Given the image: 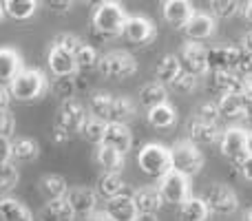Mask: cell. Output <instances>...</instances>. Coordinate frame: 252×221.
<instances>
[{
  "mask_svg": "<svg viewBox=\"0 0 252 221\" xmlns=\"http://www.w3.org/2000/svg\"><path fill=\"white\" fill-rule=\"evenodd\" d=\"M91 22H93V31L100 33L102 38H118V35H122L126 13L120 2L104 0V2L95 4Z\"/></svg>",
  "mask_w": 252,
  "mask_h": 221,
  "instance_id": "1",
  "label": "cell"
},
{
  "mask_svg": "<svg viewBox=\"0 0 252 221\" xmlns=\"http://www.w3.org/2000/svg\"><path fill=\"white\" fill-rule=\"evenodd\" d=\"M87 111H84V104L73 100L62 102L60 109L56 111V122H53V128H56V139L58 142H66L69 137L82 133V126L87 122Z\"/></svg>",
  "mask_w": 252,
  "mask_h": 221,
  "instance_id": "2",
  "label": "cell"
},
{
  "mask_svg": "<svg viewBox=\"0 0 252 221\" xmlns=\"http://www.w3.org/2000/svg\"><path fill=\"white\" fill-rule=\"evenodd\" d=\"M49 89V82L44 78L42 71L38 69H25L22 66L20 73L11 80L9 84V91H11V97L18 102H33L38 97L44 95V91Z\"/></svg>",
  "mask_w": 252,
  "mask_h": 221,
  "instance_id": "3",
  "label": "cell"
},
{
  "mask_svg": "<svg viewBox=\"0 0 252 221\" xmlns=\"http://www.w3.org/2000/svg\"><path fill=\"white\" fill-rule=\"evenodd\" d=\"M170 164H173L175 173L190 179L204 168V153L188 139H179L170 148Z\"/></svg>",
  "mask_w": 252,
  "mask_h": 221,
  "instance_id": "4",
  "label": "cell"
},
{
  "mask_svg": "<svg viewBox=\"0 0 252 221\" xmlns=\"http://www.w3.org/2000/svg\"><path fill=\"white\" fill-rule=\"evenodd\" d=\"M137 166L151 177H164L173 170L170 164V148H166L164 144H144V148H139L137 153Z\"/></svg>",
  "mask_w": 252,
  "mask_h": 221,
  "instance_id": "5",
  "label": "cell"
},
{
  "mask_svg": "<svg viewBox=\"0 0 252 221\" xmlns=\"http://www.w3.org/2000/svg\"><path fill=\"white\" fill-rule=\"evenodd\" d=\"M97 71L104 78L111 80H126L137 71V62L128 51H109L100 58L97 62Z\"/></svg>",
  "mask_w": 252,
  "mask_h": 221,
  "instance_id": "6",
  "label": "cell"
},
{
  "mask_svg": "<svg viewBox=\"0 0 252 221\" xmlns=\"http://www.w3.org/2000/svg\"><path fill=\"white\" fill-rule=\"evenodd\" d=\"M201 201L206 204L208 213H215V215H232L239 208L237 192L230 186H223V184H213V186L206 188Z\"/></svg>",
  "mask_w": 252,
  "mask_h": 221,
  "instance_id": "7",
  "label": "cell"
},
{
  "mask_svg": "<svg viewBox=\"0 0 252 221\" xmlns=\"http://www.w3.org/2000/svg\"><path fill=\"white\" fill-rule=\"evenodd\" d=\"M221 155L226 157L230 164H235L239 168V164L250 155V144H248V130L239 128V126H232V128L223 130L221 135Z\"/></svg>",
  "mask_w": 252,
  "mask_h": 221,
  "instance_id": "8",
  "label": "cell"
},
{
  "mask_svg": "<svg viewBox=\"0 0 252 221\" xmlns=\"http://www.w3.org/2000/svg\"><path fill=\"white\" fill-rule=\"evenodd\" d=\"M179 66H182L184 73H190L192 78H199V75L208 73V49L199 42H184L179 49Z\"/></svg>",
  "mask_w": 252,
  "mask_h": 221,
  "instance_id": "9",
  "label": "cell"
},
{
  "mask_svg": "<svg viewBox=\"0 0 252 221\" xmlns=\"http://www.w3.org/2000/svg\"><path fill=\"white\" fill-rule=\"evenodd\" d=\"M157 190H159L164 204L179 206L186 199H190V179L179 175V173H175V170H170L168 175H164V177L159 179Z\"/></svg>",
  "mask_w": 252,
  "mask_h": 221,
  "instance_id": "10",
  "label": "cell"
},
{
  "mask_svg": "<svg viewBox=\"0 0 252 221\" xmlns=\"http://www.w3.org/2000/svg\"><path fill=\"white\" fill-rule=\"evenodd\" d=\"M64 199H66V204L71 206L75 217L89 219L97 213V192L93 190V188H87V186L69 188Z\"/></svg>",
  "mask_w": 252,
  "mask_h": 221,
  "instance_id": "11",
  "label": "cell"
},
{
  "mask_svg": "<svg viewBox=\"0 0 252 221\" xmlns=\"http://www.w3.org/2000/svg\"><path fill=\"white\" fill-rule=\"evenodd\" d=\"M241 58H244L241 47H230V44L210 47L208 49V71H235V73H239Z\"/></svg>",
  "mask_w": 252,
  "mask_h": 221,
  "instance_id": "12",
  "label": "cell"
},
{
  "mask_svg": "<svg viewBox=\"0 0 252 221\" xmlns=\"http://www.w3.org/2000/svg\"><path fill=\"white\" fill-rule=\"evenodd\" d=\"M122 35L133 44H146V42L155 40L157 27H155V22L146 16H126Z\"/></svg>",
  "mask_w": 252,
  "mask_h": 221,
  "instance_id": "13",
  "label": "cell"
},
{
  "mask_svg": "<svg viewBox=\"0 0 252 221\" xmlns=\"http://www.w3.org/2000/svg\"><path fill=\"white\" fill-rule=\"evenodd\" d=\"M186 130H188V142H192L197 148L213 146V144L221 142V135H223L219 124H208V122H201L199 117H190Z\"/></svg>",
  "mask_w": 252,
  "mask_h": 221,
  "instance_id": "14",
  "label": "cell"
},
{
  "mask_svg": "<svg viewBox=\"0 0 252 221\" xmlns=\"http://www.w3.org/2000/svg\"><path fill=\"white\" fill-rule=\"evenodd\" d=\"M47 64L56 78H69V75L73 78L75 71H78V66H75V56L60 47H49Z\"/></svg>",
  "mask_w": 252,
  "mask_h": 221,
  "instance_id": "15",
  "label": "cell"
},
{
  "mask_svg": "<svg viewBox=\"0 0 252 221\" xmlns=\"http://www.w3.org/2000/svg\"><path fill=\"white\" fill-rule=\"evenodd\" d=\"M215 27H217V20H215L210 13L195 11L190 20L186 22L184 31H186V35H188L190 42H199V40H206L215 33Z\"/></svg>",
  "mask_w": 252,
  "mask_h": 221,
  "instance_id": "16",
  "label": "cell"
},
{
  "mask_svg": "<svg viewBox=\"0 0 252 221\" xmlns=\"http://www.w3.org/2000/svg\"><path fill=\"white\" fill-rule=\"evenodd\" d=\"M192 13H195V7L188 0H168L161 4V16L175 29H184L186 22L192 18Z\"/></svg>",
  "mask_w": 252,
  "mask_h": 221,
  "instance_id": "17",
  "label": "cell"
},
{
  "mask_svg": "<svg viewBox=\"0 0 252 221\" xmlns=\"http://www.w3.org/2000/svg\"><path fill=\"white\" fill-rule=\"evenodd\" d=\"M130 199H133V206H135V210H137V215H155L157 210L164 206L157 186L137 188V190L130 195Z\"/></svg>",
  "mask_w": 252,
  "mask_h": 221,
  "instance_id": "18",
  "label": "cell"
},
{
  "mask_svg": "<svg viewBox=\"0 0 252 221\" xmlns=\"http://www.w3.org/2000/svg\"><path fill=\"white\" fill-rule=\"evenodd\" d=\"M102 146H109L118 151L120 155H126L128 148L133 146V135H130L126 124H106L104 137H102Z\"/></svg>",
  "mask_w": 252,
  "mask_h": 221,
  "instance_id": "19",
  "label": "cell"
},
{
  "mask_svg": "<svg viewBox=\"0 0 252 221\" xmlns=\"http://www.w3.org/2000/svg\"><path fill=\"white\" fill-rule=\"evenodd\" d=\"M38 190L47 201H58V199H64L66 197L69 184H66V179L62 177V175L49 173V175H42V177H40Z\"/></svg>",
  "mask_w": 252,
  "mask_h": 221,
  "instance_id": "20",
  "label": "cell"
},
{
  "mask_svg": "<svg viewBox=\"0 0 252 221\" xmlns=\"http://www.w3.org/2000/svg\"><path fill=\"white\" fill-rule=\"evenodd\" d=\"M210 89L219 95H237L241 89V75L235 71H213L210 75Z\"/></svg>",
  "mask_w": 252,
  "mask_h": 221,
  "instance_id": "21",
  "label": "cell"
},
{
  "mask_svg": "<svg viewBox=\"0 0 252 221\" xmlns=\"http://www.w3.org/2000/svg\"><path fill=\"white\" fill-rule=\"evenodd\" d=\"M22 60L20 53L11 47H0V84H11V80L20 73Z\"/></svg>",
  "mask_w": 252,
  "mask_h": 221,
  "instance_id": "22",
  "label": "cell"
},
{
  "mask_svg": "<svg viewBox=\"0 0 252 221\" xmlns=\"http://www.w3.org/2000/svg\"><path fill=\"white\" fill-rule=\"evenodd\" d=\"M104 215L113 221H133L137 217V210H135L130 195H120V197H113V199L106 201Z\"/></svg>",
  "mask_w": 252,
  "mask_h": 221,
  "instance_id": "23",
  "label": "cell"
},
{
  "mask_svg": "<svg viewBox=\"0 0 252 221\" xmlns=\"http://www.w3.org/2000/svg\"><path fill=\"white\" fill-rule=\"evenodd\" d=\"M40 157V146L33 137H18L11 142V159L20 164H29Z\"/></svg>",
  "mask_w": 252,
  "mask_h": 221,
  "instance_id": "24",
  "label": "cell"
},
{
  "mask_svg": "<svg viewBox=\"0 0 252 221\" xmlns=\"http://www.w3.org/2000/svg\"><path fill=\"white\" fill-rule=\"evenodd\" d=\"M124 188H126V184H124L122 175H118V173H102L100 177H97L95 192L109 201V199H113V197L124 195Z\"/></svg>",
  "mask_w": 252,
  "mask_h": 221,
  "instance_id": "25",
  "label": "cell"
},
{
  "mask_svg": "<svg viewBox=\"0 0 252 221\" xmlns=\"http://www.w3.org/2000/svg\"><path fill=\"white\" fill-rule=\"evenodd\" d=\"M166 102H168V91H166V87H161V84L146 82L139 89V104L146 111L155 109V106H159V104H166Z\"/></svg>",
  "mask_w": 252,
  "mask_h": 221,
  "instance_id": "26",
  "label": "cell"
},
{
  "mask_svg": "<svg viewBox=\"0 0 252 221\" xmlns=\"http://www.w3.org/2000/svg\"><path fill=\"white\" fill-rule=\"evenodd\" d=\"M0 221H33V215L18 199L2 197L0 199Z\"/></svg>",
  "mask_w": 252,
  "mask_h": 221,
  "instance_id": "27",
  "label": "cell"
},
{
  "mask_svg": "<svg viewBox=\"0 0 252 221\" xmlns=\"http://www.w3.org/2000/svg\"><path fill=\"white\" fill-rule=\"evenodd\" d=\"M217 109H219V120L237 122V120H244V117H246V104L241 102L239 95H223V97H219Z\"/></svg>",
  "mask_w": 252,
  "mask_h": 221,
  "instance_id": "28",
  "label": "cell"
},
{
  "mask_svg": "<svg viewBox=\"0 0 252 221\" xmlns=\"http://www.w3.org/2000/svg\"><path fill=\"white\" fill-rule=\"evenodd\" d=\"M210 213L206 208V204L197 197H190L184 204L177 206V219L179 221H208Z\"/></svg>",
  "mask_w": 252,
  "mask_h": 221,
  "instance_id": "29",
  "label": "cell"
},
{
  "mask_svg": "<svg viewBox=\"0 0 252 221\" xmlns=\"http://www.w3.org/2000/svg\"><path fill=\"white\" fill-rule=\"evenodd\" d=\"M179 73H182V66H179L177 56L168 53V56H164L159 62H157V66H155V78L157 80L155 82L161 84V87H166V84L170 87V82H173Z\"/></svg>",
  "mask_w": 252,
  "mask_h": 221,
  "instance_id": "30",
  "label": "cell"
},
{
  "mask_svg": "<svg viewBox=\"0 0 252 221\" xmlns=\"http://www.w3.org/2000/svg\"><path fill=\"white\" fill-rule=\"evenodd\" d=\"M146 117L153 128L166 130V128H170V126H175V122H177V111H175L173 104L166 102V104H159V106H155V109H151Z\"/></svg>",
  "mask_w": 252,
  "mask_h": 221,
  "instance_id": "31",
  "label": "cell"
},
{
  "mask_svg": "<svg viewBox=\"0 0 252 221\" xmlns=\"http://www.w3.org/2000/svg\"><path fill=\"white\" fill-rule=\"evenodd\" d=\"M95 161L102 166V170L104 173H122L124 168V155H120L118 151H113V148L109 146H95Z\"/></svg>",
  "mask_w": 252,
  "mask_h": 221,
  "instance_id": "32",
  "label": "cell"
},
{
  "mask_svg": "<svg viewBox=\"0 0 252 221\" xmlns=\"http://www.w3.org/2000/svg\"><path fill=\"white\" fill-rule=\"evenodd\" d=\"M40 219L42 221H75V215L71 210V206L66 204V199H58V201H47L42 206Z\"/></svg>",
  "mask_w": 252,
  "mask_h": 221,
  "instance_id": "33",
  "label": "cell"
},
{
  "mask_svg": "<svg viewBox=\"0 0 252 221\" xmlns=\"http://www.w3.org/2000/svg\"><path fill=\"white\" fill-rule=\"evenodd\" d=\"M133 117H135L133 102L124 95H113V100H111L109 124H126V122L133 120Z\"/></svg>",
  "mask_w": 252,
  "mask_h": 221,
  "instance_id": "34",
  "label": "cell"
},
{
  "mask_svg": "<svg viewBox=\"0 0 252 221\" xmlns=\"http://www.w3.org/2000/svg\"><path fill=\"white\" fill-rule=\"evenodd\" d=\"M2 7V13H7L13 20H29L31 16L38 9V2L35 0H7V2L0 4Z\"/></svg>",
  "mask_w": 252,
  "mask_h": 221,
  "instance_id": "35",
  "label": "cell"
},
{
  "mask_svg": "<svg viewBox=\"0 0 252 221\" xmlns=\"http://www.w3.org/2000/svg\"><path fill=\"white\" fill-rule=\"evenodd\" d=\"M49 89H51V93L60 102H69V100H73L75 91H78V82H75L71 75L69 78H53Z\"/></svg>",
  "mask_w": 252,
  "mask_h": 221,
  "instance_id": "36",
  "label": "cell"
},
{
  "mask_svg": "<svg viewBox=\"0 0 252 221\" xmlns=\"http://www.w3.org/2000/svg\"><path fill=\"white\" fill-rule=\"evenodd\" d=\"M111 100H113V95H111V93H106V91H97V93H93V95H91V115L109 124Z\"/></svg>",
  "mask_w": 252,
  "mask_h": 221,
  "instance_id": "37",
  "label": "cell"
},
{
  "mask_svg": "<svg viewBox=\"0 0 252 221\" xmlns=\"http://www.w3.org/2000/svg\"><path fill=\"white\" fill-rule=\"evenodd\" d=\"M73 56H75V66H78V71L95 69L97 62H100V56H97L95 47H91V44H82Z\"/></svg>",
  "mask_w": 252,
  "mask_h": 221,
  "instance_id": "38",
  "label": "cell"
},
{
  "mask_svg": "<svg viewBox=\"0 0 252 221\" xmlns=\"http://www.w3.org/2000/svg\"><path fill=\"white\" fill-rule=\"evenodd\" d=\"M104 130H106V122L97 120V117H93V115H89L87 122H84V126H82V135L91 144H95V146H100V144H102Z\"/></svg>",
  "mask_w": 252,
  "mask_h": 221,
  "instance_id": "39",
  "label": "cell"
},
{
  "mask_svg": "<svg viewBox=\"0 0 252 221\" xmlns=\"http://www.w3.org/2000/svg\"><path fill=\"white\" fill-rule=\"evenodd\" d=\"M210 7V16L217 20V18H221V20H228V18L237 16L239 13V2H235V0H213V2H208Z\"/></svg>",
  "mask_w": 252,
  "mask_h": 221,
  "instance_id": "40",
  "label": "cell"
},
{
  "mask_svg": "<svg viewBox=\"0 0 252 221\" xmlns=\"http://www.w3.org/2000/svg\"><path fill=\"white\" fill-rule=\"evenodd\" d=\"M18 179H20V173L18 168L7 161V164H0V192H9L18 186Z\"/></svg>",
  "mask_w": 252,
  "mask_h": 221,
  "instance_id": "41",
  "label": "cell"
},
{
  "mask_svg": "<svg viewBox=\"0 0 252 221\" xmlns=\"http://www.w3.org/2000/svg\"><path fill=\"white\" fill-rule=\"evenodd\" d=\"M82 40L78 38L75 33H69V31H62V33H58L56 38H53V42H51V47H60V49H64V51H69V53H75L80 47H82Z\"/></svg>",
  "mask_w": 252,
  "mask_h": 221,
  "instance_id": "42",
  "label": "cell"
},
{
  "mask_svg": "<svg viewBox=\"0 0 252 221\" xmlns=\"http://www.w3.org/2000/svg\"><path fill=\"white\" fill-rule=\"evenodd\" d=\"M170 89L177 91V93H192L197 89V78H192L190 73H184L182 71V73L170 82Z\"/></svg>",
  "mask_w": 252,
  "mask_h": 221,
  "instance_id": "43",
  "label": "cell"
},
{
  "mask_svg": "<svg viewBox=\"0 0 252 221\" xmlns=\"http://www.w3.org/2000/svg\"><path fill=\"white\" fill-rule=\"evenodd\" d=\"M195 117H199L201 122H208V124H219V109H217V102H206L197 109Z\"/></svg>",
  "mask_w": 252,
  "mask_h": 221,
  "instance_id": "44",
  "label": "cell"
},
{
  "mask_svg": "<svg viewBox=\"0 0 252 221\" xmlns=\"http://www.w3.org/2000/svg\"><path fill=\"white\" fill-rule=\"evenodd\" d=\"M16 130V117L9 109H0V137H11Z\"/></svg>",
  "mask_w": 252,
  "mask_h": 221,
  "instance_id": "45",
  "label": "cell"
},
{
  "mask_svg": "<svg viewBox=\"0 0 252 221\" xmlns=\"http://www.w3.org/2000/svg\"><path fill=\"white\" fill-rule=\"evenodd\" d=\"M237 95L241 97V102H244L246 106L252 104V75H244V78H241V89Z\"/></svg>",
  "mask_w": 252,
  "mask_h": 221,
  "instance_id": "46",
  "label": "cell"
},
{
  "mask_svg": "<svg viewBox=\"0 0 252 221\" xmlns=\"http://www.w3.org/2000/svg\"><path fill=\"white\" fill-rule=\"evenodd\" d=\"M11 161V139L0 137V164Z\"/></svg>",
  "mask_w": 252,
  "mask_h": 221,
  "instance_id": "47",
  "label": "cell"
},
{
  "mask_svg": "<svg viewBox=\"0 0 252 221\" xmlns=\"http://www.w3.org/2000/svg\"><path fill=\"white\" fill-rule=\"evenodd\" d=\"M44 4H47V9H51V11H56V13H64L73 7V2H69V0H64V2H60V0H49V2H44Z\"/></svg>",
  "mask_w": 252,
  "mask_h": 221,
  "instance_id": "48",
  "label": "cell"
},
{
  "mask_svg": "<svg viewBox=\"0 0 252 221\" xmlns=\"http://www.w3.org/2000/svg\"><path fill=\"white\" fill-rule=\"evenodd\" d=\"M239 173H241V177H244V179L252 182V153L239 164Z\"/></svg>",
  "mask_w": 252,
  "mask_h": 221,
  "instance_id": "49",
  "label": "cell"
},
{
  "mask_svg": "<svg viewBox=\"0 0 252 221\" xmlns=\"http://www.w3.org/2000/svg\"><path fill=\"white\" fill-rule=\"evenodd\" d=\"M11 91H9L7 84H0V109H9V102H11Z\"/></svg>",
  "mask_w": 252,
  "mask_h": 221,
  "instance_id": "50",
  "label": "cell"
},
{
  "mask_svg": "<svg viewBox=\"0 0 252 221\" xmlns=\"http://www.w3.org/2000/svg\"><path fill=\"white\" fill-rule=\"evenodd\" d=\"M241 51H244L246 56L252 60V31L244 33V38H241Z\"/></svg>",
  "mask_w": 252,
  "mask_h": 221,
  "instance_id": "51",
  "label": "cell"
},
{
  "mask_svg": "<svg viewBox=\"0 0 252 221\" xmlns=\"http://www.w3.org/2000/svg\"><path fill=\"white\" fill-rule=\"evenodd\" d=\"M244 18H246L248 22H252V0L244 4Z\"/></svg>",
  "mask_w": 252,
  "mask_h": 221,
  "instance_id": "52",
  "label": "cell"
},
{
  "mask_svg": "<svg viewBox=\"0 0 252 221\" xmlns=\"http://www.w3.org/2000/svg\"><path fill=\"white\" fill-rule=\"evenodd\" d=\"M87 221H113V219H109V217H106L104 213H100V210H97V213L93 215V217H89Z\"/></svg>",
  "mask_w": 252,
  "mask_h": 221,
  "instance_id": "53",
  "label": "cell"
},
{
  "mask_svg": "<svg viewBox=\"0 0 252 221\" xmlns=\"http://www.w3.org/2000/svg\"><path fill=\"white\" fill-rule=\"evenodd\" d=\"M133 221H157V219H155V215H137Z\"/></svg>",
  "mask_w": 252,
  "mask_h": 221,
  "instance_id": "54",
  "label": "cell"
},
{
  "mask_svg": "<svg viewBox=\"0 0 252 221\" xmlns=\"http://www.w3.org/2000/svg\"><path fill=\"white\" fill-rule=\"evenodd\" d=\"M246 117H248V120L252 122V104H250V106H246Z\"/></svg>",
  "mask_w": 252,
  "mask_h": 221,
  "instance_id": "55",
  "label": "cell"
},
{
  "mask_svg": "<svg viewBox=\"0 0 252 221\" xmlns=\"http://www.w3.org/2000/svg\"><path fill=\"white\" fill-rule=\"evenodd\" d=\"M244 221H252V208H250V210H246V215H244Z\"/></svg>",
  "mask_w": 252,
  "mask_h": 221,
  "instance_id": "56",
  "label": "cell"
},
{
  "mask_svg": "<svg viewBox=\"0 0 252 221\" xmlns=\"http://www.w3.org/2000/svg\"><path fill=\"white\" fill-rule=\"evenodd\" d=\"M248 144H250V153H252V130L248 133Z\"/></svg>",
  "mask_w": 252,
  "mask_h": 221,
  "instance_id": "57",
  "label": "cell"
},
{
  "mask_svg": "<svg viewBox=\"0 0 252 221\" xmlns=\"http://www.w3.org/2000/svg\"><path fill=\"white\" fill-rule=\"evenodd\" d=\"M0 18H2V7H0Z\"/></svg>",
  "mask_w": 252,
  "mask_h": 221,
  "instance_id": "58",
  "label": "cell"
}]
</instances>
